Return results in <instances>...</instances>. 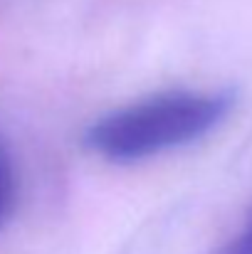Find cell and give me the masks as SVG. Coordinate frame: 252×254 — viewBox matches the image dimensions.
<instances>
[{
    "instance_id": "cell-3",
    "label": "cell",
    "mask_w": 252,
    "mask_h": 254,
    "mask_svg": "<svg viewBox=\"0 0 252 254\" xmlns=\"http://www.w3.org/2000/svg\"><path fill=\"white\" fill-rule=\"evenodd\" d=\"M218 254H252V215L248 220V225L243 227V232L228 247H223Z\"/></svg>"
},
{
    "instance_id": "cell-1",
    "label": "cell",
    "mask_w": 252,
    "mask_h": 254,
    "mask_svg": "<svg viewBox=\"0 0 252 254\" xmlns=\"http://www.w3.org/2000/svg\"><path fill=\"white\" fill-rule=\"evenodd\" d=\"M233 106L235 94L228 89L168 91L99 119L84 143L114 163L141 161L208 136L230 116Z\"/></svg>"
},
{
    "instance_id": "cell-2",
    "label": "cell",
    "mask_w": 252,
    "mask_h": 254,
    "mask_svg": "<svg viewBox=\"0 0 252 254\" xmlns=\"http://www.w3.org/2000/svg\"><path fill=\"white\" fill-rule=\"evenodd\" d=\"M12 195H15L12 170H10L5 158H0V222L7 217V212H10V207H12Z\"/></svg>"
}]
</instances>
